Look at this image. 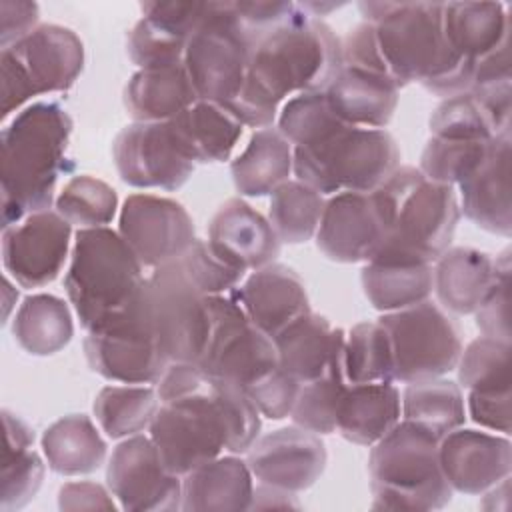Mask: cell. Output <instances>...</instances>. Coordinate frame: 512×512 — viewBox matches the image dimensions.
<instances>
[{"label":"cell","instance_id":"cell-1","mask_svg":"<svg viewBox=\"0 0 512 512\" xmlns=\"http://www.w3.org/2000/svg\"><path fill=\"white\" fill-rule=\"evenodd\" d=\"M340 68L342 40L326 22L304 10L300 18L252 46L246 82L226 108L244 126L268 128L284 98L326 90Z\"/></svg>","mask_w":512,"mask_h":512},{"label":"cell","instance_id":"cell-2","mask_svg":"<svg viewBox=\"0 0 512 512\" xmlns=\"http://www.w3.org/2000/svg\"><path fill=\"white\" fill-rule=\"evenodd\" d=\"M378 52L398 88L420 82L450 98L470 90L474 62L460 58L444 34V2H362Z\"/></svg>","mask_w":512,"mask_h":512},{"label":"cell","instance_id":"cell-3","mask_svg":"<svg viewBox=\"0 0 512 512\" xmlns=\"http://www.w3.org/2000/svg\"><path fill=\"white\" fill-rule=\"evenodd\" d=\"M70 134L72 118L54 100L24 106L2 128V228L50 208L58 178L72 170L66 158Z\"/></svg>","mask_w":512,"mask_h":512},{"label":"cell","instance_id":"cell-4","mask_svg":"<svg viewBox=\"0 0 512 512\" xmlns=\"http://www.w3.org/2000/svg\"><path fill=\"white\" fill-rule=\"evenodd\" d=\"M372 194L386 230L372 260L432 264L450 248L460 220L454 186L398 166Z\"/></svg>","mask_w":512,"mask_h":512},{"label":"cell","instance_id":"cell-5","mask_svg":"<svg viewBox=\"0 0 512 512\" xmlns=\"http://www.w3.org/2000/svg\"><path fill=\"white\" fill-rule=\"evenodd\" d=\"M142 268L120 232L108 226L76 232L64 288L86 332L134 308L146 282Z\"/></svg>","mask_w":512,"mask_h":512},{"label":"cell","instance_id":"cell-6","mask_svg":"<svg viewBox=\"0 0 512 512\" xmlns=\"http://www.w3.org/2000/svg\"><path fill=\"white\" fill-rule=\"evenodd\" d=\"M440 438L410 420H400L372 444L368 474L374 510H438L452 488L438 456Z\"/></svg>","mask_w":512,"mask_h":512},{"label":"cell","instance_id":"cell-7","mask_svg":"<svg viewBox=\"0 0 512 512\" xmlns=\"http://www.w3.org/2000/svg\"><path fill=\"white\" fill-rule=\"evenodd\" d=\"M398 166V144L384 128L346 126L318 144L292 148L296 180L322 196L374 192Z\"/></svg>","mask_w":512,"mask_h":512},{"label":"cell","instance_id":"cell-8","mask_svg":"<svg viewBox=\"0 0 512 512\" xmlns=\"http://www.w3.org/2000/svg\"><path fill=\"white\" fill-rule=\"evenodd\" d=\"M84 68V44L58 24H40L0 54V110L6 120L36 96L66 92Z\"/></svg>","mask_w":512,"mask_h":512},{"label":"cell","instance_id":"cell-9","mask_svg":"<svg viewBox=\"0 0 512 512\" xmlns=\"http://www.w3.org/2000/svg\"><path fill=\"white\" fill-rule=\"evenodd\" d=\"M140 308L170 362H198L210 334L208 296L194 288L176 260L146 278Z\"/></svg>","mask_w":512,"mask_h":512},{"label":"cell","instance_id":"cell-10","mask_svg":"<svg viewBox=\"0 0 512 512\" xmlns=\"http://www.w3.org/2000/svg\"><path fill=\"white\" fill-rule=\"evenodd\" d=\"M250 50L232 2H208V12L190 36L182 60L198 100L230 104L246 82Z\"/></svg>","mask_w":512,"mask_h":512},{"label":"cell","instance_id":"cell-11","mask_svg":"<svg viewBox=\"0 0 512 512\" xmlns=\"http://www.w3.org/2000/svg\"><path fill=\"white\" fill-rule=\"evenodd\" d=\"M378 322L388 330L394 354V382L412 384L452 372L462 354L458 324L436 304L386 312Z\"/></svg>","mask_w":512,"mask_h":512},{"label":"cell","instance_id":"cell-12","mask_svg":"<svg viewBox=\"0 0 512 512\" xmlns=\"http://www.w3.org/2000/svg\"><path fill=\"white\" fill-rule=\"evenodd\" d=\"M208 308L210 334L196 364L208 376L236 384L246 392L278 368L274 340L250 322L232 292L208 296Z\"/></svg>","mask_w":512,"mask_h":512},{"label":"cell","instance_id":"cell-13","mask_svg":"<svg viewBox=\"0 0 512 512\" xmlns=\"http://www.w3.org/2000/svg\"><path fill=\"white\" fill-rule=\"evenodd\" d=\"M84 354L92 372L120 384H158L170 364L144 320L140 296L132 310L88 332Z\"/></svg>","mask_w":512,"mask_h":512},{"label":"cell","instance_id":"cell-14","mask_svg":"<svg viewBox=\"0 0 512 512\" xmlns=\"http://www.w3.org/2000/svg\"><path fill=\"white\" fill-rule=\"evenodd\" d=\"M106 482L124 510L172 512L182 508V480L164 466L150 436L134 434L114 448Z\"/></svg>","mask_w":512,"mask_h":512},{"label":"cell","instance_id":"cell-15","mask_svg":"<svg viewBox=\"0 0 512 512\" xmlns=\"http://www.w3.org/2000/svg\"><path fill=\"white\" fill-rule=\"evenodd\" d=\"M116 170L128 186L178 190L194 172L170 122H134L112 144Z\"/></svg>","mask_w":512,"mask_h":512},{"label":"cell","instance_id":"cell-16","mask_svg":"<svg viewBox=\"0 0 512 512\" xmlns=\"http://www.w3.org/2000/svg\"><path fill=\"white\" fill-rule=\"evenodd\" d=\"M118 232L148 268L178 260L196 240L188 210L172 198L154 194H130L124 200Z\"/></svg>","mask_w":512,"mask_h":512},{"label":"cell","instance_id":"cell-17","mask_svg":"<svg viewBox=\"0 0 512 512\" xmlns=\"http://www.w3.org/2000/svg\"><path fill=\"white\" fill-rule=\"evenodd\" d=\"M72 224L56 210H40L4 228L2 262L22 288H42L58 278L70 250Z\"/></svg>","mask_w":512,"mask_h":512},{"label":"cell","instance_id":"cell-18","mask_svg":"<svg viewBox=\"0 0 512 512\" xmlns=\"http://www.w3.org/2000/svg\"><path fill=\"white\" fill-rule=\"evenodd\" d=\"M326 458L320 434L296 424L258 436L246 452V464L260 484L294 494L310 488L322 476Z\"/></svg>","mask_w":512,"mask_h":512},{"label":"cell","instance_id":"cell-19","mask_svg":"<svg viewBox=\"0 0 512 512\" xmlns=\"http://www.w3.org/2000/svg\"><path fill=\"white\" fill-rule=\"evenodd\" d=\"M384 234L372 192H338L326 200L316 244L328 260L340 264L370 262L380 250Z\"/></svg>","mask_w":512,"mask_h":512},{"label":"cell","instance_id":"cell-20","mask_svg":"<svg viewBox=\"0 0 512 512\" xmlns=\"http://www.w3.org/2000/svg\"><path fill=\"white\" fill-rule=\"evenodd\" d=\"M438 456L450 488L462 494H484L512 470L508 436L462 426L440 438Z\"/></svg>","mask_w":512,"mask_h":512},{"label":"cell","instance_id":"cell-21","mask_svg":"<svg viewBox=\"0 0 512 512\" xmlns=\"http://www.w3.org/2000/svg\"><path fill=\"white\" fill-rule=\"evenodd\" d=\"M208 244L222 260L246 274L272 264L282 242L256 208L242 198H228L210 220Z\"/></svg>","mask_w":512,"mask_h":512},{"label":"cell","instance_id":"cell-22","mask_svg":"<svg viewBox=\"0 0 512 512\" xmlns=\"http://www.w3.org/2000/svg\"><path fill=\"white\" fill-rule=\"evenodd\" d=\"M250 322L272 340L294 320L310 312L302 278L288 266L272 262L254 270L232 290Z\"/></svg>","mask_w":512,"mask_h":512},{"label":"cell","instance_id":"cell-23","mask_svg":"<svg viewBox=\"0 0 512 512\" xmlns=\"http://www.w3.org/2000/svg\"><path fill=\"white\" fill-rule=\"evenodd\" d=\"M458 186L464 216L478 228L508 238L512 232L510 130L492 140L484 162Z\"/></svg>","mask_w":512,"mask_h":512},{"label":"cell","instance_id":"cell-24","mask_svg":"<svg viewBox=\"0 0 512 512\" xmlns=\"http://www.w3.org/2000/svg\"><path fill=\"white\" fill-rule=\"evenodd\" d=\"M400 88L384 76L342 66L324 94L334 114L356 128H384L398 106Z\"/></svg>","mask_w":512,"mask_h":512},{"label":"cell","instance_id":"cell-25","mask_svg":"<svg viewBox=\"0 0 512 512\" xmlns=\"http://www.w3.org/2000/svg\"><path fill=\"white\" fill-rule=\"evenodd\" d=\"M498 256L476 248H448L432 268L434 290L444 308L474 314L498 278Z\"/></svg>","mask_w":512,"mask_h":512},{"label":"cell","instance_id":"cell-26","mask_svg":"<svg viewBox=\"0 0 512 512\" xmlns=\"http://www.w3.org/2000/svg\"><path fill=\"white\" fill-rule=\"evenodd\" d=\"M344 338L342 328H334L324 316L308 312L274 338L278 366L300 384L312 382L342 350Z\"/></svg>","mask_w":512,"mask_h":512},{"label":"cell","instance_id":"cell-27","mask_svg":"<svg viewBox=\"0 0 512 512\" xmlns=\"http://www.w3.org/2000/svg\"><path fill=\"white\" fill-rule=\"evenodd\" d=\"M254 476L246 460L230 454L218 456L182 480V510H250Z\"/></svg>","mask_w":512,"mask_h":512},{"label":"cell","instance_id":"cell-28","mask_svg":"<svg viewBox=\"0 0 512 512\" xmlns=\"http://www.w3.org/2000/svg\"><path fill=\"white\" fill-rule=\"evenodd\" d=\"M402 414L400 392L392 382L348 384L336 412V432L360 446L376 444Z\"/></svg>","mask_w":512,"mask_h":512},{"label":"cell","instance_id":"cell-29","mask_svg":"<svg viewBox=\"0 0 512 512\" xmlns=\"http://www.w3.org/2000/svg\"><path fill=\"white\" fill-rule=\"evenodd\" d=\"M168 122L194 164L228 160L244 130V124L226 106L210 100H198Z\"/></svg>","mask_w":512,"mask_h":512},{"label":"cell","instance_id":"cell-30","mask_svg":"<svg viewBox=\"0 0 512 512\" xmlns=\"http://www.w3.org/2000/svg\"><path fill=\"white\" fill-rule=\"evenodd\" d=\"M196 102L184 64L140 68L124 88V106L136 122H168Z\"/></svg>","mask_w":512,"mask_h":512},{"label":"cell","instance_id":"cell-31","mask_svg":"<svg viewBox=\"0 0 512 512\" xmlns=\"http://www.w3.org/2000/svg\"><path fill=\"white\" fill-rule=\"evenodd\" d=\"M442 22L450 48L468 62L510 40V14L502 2H444Z\"/></svg>","mask_w":512,"mask_h":512},{"label":"cell","instance_id":"cell-32","mask_svg":"<svg viewBox=\"0 0 512 512\" xmlns=\"http://www.w3.org/2000/svg\"><path fill=\"white\" fill-rule=\"evenodd\" d=\"M4 450H2V488L0 508L12 512L24 508L40 490L44 462L34 450V432L12 412H2Z\"/></svg>","mask_w":512,"mask_h":512},{"label":"cell","instance_id":"cell-33","mask_svg":"<svg viewBox=\"0 0 512 512\" xmlns=\"http://www.w3.org/2000/svg\"><path fill=\"white\" fill-rule=\"evenodd\" d=\"M40 444L48 468L62 476H80L98 470L108 452L94 422L84 414H70L50 424Z\"/></svg>","mask_w":512,"mask_h":512},{"label":"cell","instance_id":"cell-34","mask_svg":"<svg viewBox=\"0 0 512 512\" xmlns=\"http://www.w3.org/2000/svg\"><path fill=\"white\" fill-rule=\"evenodd\" d=\"M236 190L242 196H268L292 172V144L278 128L256 130L244 152L230 166Z\"/></svg>","mask_w":512,"mask_h":512},{"label":"cell","instance_id":"cell-35","mask_svg":"<svg viewBox=\"0 0 512 512\" xmlns=\"http://www.w3.org/2000/svg\"><path fill=\"white\" fill-rule=\"evenodd\" d=\"M362 288L378 312H396L416 306L434 290L432 264L370 260L362 268Z\"/></svg>","mask_w":512,"mask_h":512},{"label":"cell","instance_id":"cell-36","mask_svg":"<svg viewBox=\"0 0 512 512\" xmlns=\"http://www.w3.org/2000/svg\"><path fill=\"white\" fill-rule=\"evenodd\" d=\"M12 336L32 356H52L74 336L68 304L54 294H32L24 298L12 320Z\"/></svg>","mask_w":512,"mask_h":512},{"label":"cell","instance_id":"cell-37","mask_svg":"<svg viewBox=\"0 0 512 512\" xmlns=\"http://www.w3.org/2000/svg\"><path fill=\"white\" fill-rule=\"evenodd\" d=\"M400 402L404 420L416 422L438 438L460 428L466 420L460 386L442 376L408 384Z\"/></svg>","mask_w":512,"mask_h":512},{"label":"cell","instance_id":"cell-38","mask_svg":"<svg viewBox=\"0 0 512 512\" xmlns=\"http://www.w3.org/2000/svg\"><path fill=\"white\" fill-rule=\"evenodd\" d=\"M158 408V390L150 386H104L94 400V416L100 428L114 440L150 428Z\"/></svg>","mask_w":512,"mask_h":512},{"label":"cell","instance_id":"cell-39","mask_svg":"<svg viewBox=\"0 0 512 512\" xmlns=\"http://www.w3.org/2000/svg\"><path fill=\"white\" fill-rule=\"evenodd\" d=\"M270 224L280 242L302 244L316 236L326 200L300 180H286L270 194Z\"/></svg>","mask_w":512,"mask_h":512},{"label":"cell","instance_id":"cell-40","mask_svg":"<svg viewBox=\"0 0 512 512\" xmlns=\"http://www.w3.org/2000/svg\"><path fill=\"white\" fill-rule=\"evenodd\" d=\"M344 374L350 384L394 382V354L380 322H360L344 338Z\"/></svg>","mask_w":512,"mask_h":512},{"label":"cell","instance_id":"cell-41","mask_svg":"<svg viewBox=\"0 0 512 512\" xmlns=\"http://www.w3.org/2000/svg\"><path fill=\"white\" fill-rule=\"evenodd\" d=\"M344 346L332 358L322 376L300 386L296 404L292 408V420L296 426H302L316 434L336 432V412L342 400L348 380L344 374Z\"/></svg>","mask_w":512,"mask_h":512},{"label":"cell","instance_id":"cell-42","mask_svg":"<svg viewBox=\"0 0 512 512\" xmlns=\"http://www.w3.org/2000/svg\"><path fill=\"white\" fill-rule=\"evenodd\" d=\"M350 124L342 122L330 108L324 90L302 92L284 102L278 114V132L294 146H312Z\"/></svg>","mask_w":512,"mask_h":512},{"label":"cell","instance_id":"cell-43","mask_svg":"<svg viewBox=\"0 0 512 512\" xmlns=\"http://www.w3.org/2000/svg\"><path fill=\"white\" fill-rule=\"evenodd\" d=\"M118 210L116 190L100 178L82 174L66 182L56 198V212L80 228L108 226Z\"/></svg>","mask_w":512,"mask_h":512},{"label":"cell","instance_id":"cell-44","mask_svg":"<svg viewBox=\"0 0 512 512\" xmlns=\"http://www.w3.org/2000/svg\"><path fill=\"white\" fill-rule=\"evenodd\" d=\"M510 128L500 126L490 110L470 92L444 98L430 116V134L448 140H492Z\"/></svg>","mask_w":512,"mask_h":512},{"label":"cell","instance_id":"cell-45","mask_svg":"<svg viewBox=\"0 0 512 512\" xmlns=\"http://www.w3.org/2000/svg\"><path fill=\"white\" fill-rule=\"evenodd\" d=\"M510 352V342L490 336L472 340L456 364L460 386L468 392L510 390Z\"/></svg>","mask_w":512,"mask_h":512},{"label":"cell","instance_id":"cell-46","mask_svg":"<svg viewBox=\"0 0 512 512\" xmlns=\"http://www.w3.org/2000/svg\"><path fill=\"white\" fill-rule=\"evenodd\" d=\"M492 140H448L432 136L424 146L418 170L434 182L448 186L460 184L484 162Z\"/></svg>","mask_w":512,"mask_h":512},{"label":"cell","instance_id":"cell-47","mask_svg":"<svg viewBox=\"0 0 512 512\" xmlns=\"http://www.w3.org/2000/svg\"><path fill=\"white\" fill-rule=\"evenodd\" d=\"M188 36L168 24L142 16L128 34V56L140 68H160L182 64Z\"/></svg>","mask_w":512,"mask_h":512},{"label":"cell","instance_id":"cell-48","mask_svg":"<svg viewBox=\"0 0 512 512\" xmlns=\"http://www.w3.org/2000/svg\"><path fill=\"white\" fill-rule=\"evenodd\" d=\"M184 276L198 288L204 296H216V294H228L232 292L238 282L244 278V272L230 266L226 260H222L208 240L196 238L192 246L176 260Z\"/></svg>","mask_w":512,"mask_h":512},{"label":"cell","instance_id":"cell-49","mask_svg":"<svg viewBox=\"0 0 512 512\" xmlns=\"http://www.w3.org/2000/svg\"><path fill=\"white\" fill-rule=\"evenodd\" d=\"M498 264V278L474 314L482 336L510 342V250L498 256Z\"/></svg>","mask_w":512,"mask_h":512},{"label":"cell","instance_id":"cell-50","mask_svg":"<svg viewBox=\"0 0 512 512\" xmlns=\"http://www.w3.org/2000/svg\"><path fill=\"white\" fill-rule=\"evenodd\" d=\"M232 8L250 46L304 14L302 4L296 2H232Z\"/></svg>","mask_w":512,"mask_h":512},{"label":"cell","instance_id":"cell-51","mask_svg":"<svg viewBox=\"0 0 512 512\" xmlns=\"http://www.w3.org/2000/svg\"><path fill=\"white\" fill-rule=\"evenodd\" d=\"M300 386V382H296L278 366L274 372L246 388V394L260 412V416H266L270 420H282L292 414Z\"/></svg>","mask_w":512,"mask_h":512},{"label":"cell","instance_id":"cell-52","mask_svg":"<svg viewBox=\"0 0 512 512\" xmlns=\"http://www.w3.org/2000/svg\"><path fill=\"white\" fill-rule=\"evenodd\" d=\"M468 414L470 418L492 432L510 434V390H492V392H468Z\"/></svg>","mask_w":512,"mask_h":512},{"label":"cell","instance_id":"cell-53","mask_svg":"<svg viewBox=\"0 0 512 512\" xmlns=\"http://www.w3.org/2000/svg\"><path fill=\"white\" fill-rule=\"evenodd\" d=\"M40 10L36 2L2 0L0 2V46L2 50L22 40L38 28Z\"/></svg>","mask_w":512,"mask_h":512},{"label":"cell","instance_id":"cell-54","mask_svg":"<svg viewBox=\"0 0 512 512\" xmlns=\"http://www.w3.org/2000/svg\"><path fill=\"white\" fill-rule=\"evenodd\" d=\"M60 510H116L104 486L96 482H68L58 492Z\"/></svg>","mask_w":512,"mask_h":512},{"label":"cell","instance_id":"cell-55","mask_svg":"<svg viewBox=\"0 0 512 512\" xmlns=\"http://www.w3.org/2000/svg\"><path fill=\"white\" fill-rule=\"evenodd\" d=\"M270 510V508H300L294 492L274 488L268 484H258L252 492L250 510Z\"/></svg>","mask_w":512,"mask_h":512}]
</instances>
